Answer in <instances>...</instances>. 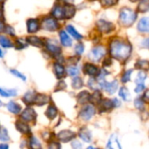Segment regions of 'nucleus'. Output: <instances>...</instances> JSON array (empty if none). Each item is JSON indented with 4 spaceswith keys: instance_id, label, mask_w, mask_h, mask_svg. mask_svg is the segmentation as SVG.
<instances>
[{
    "instance_id": "4468645a",
    "label": "nucleus",
    "mask_w": 149,
    "mask_h": 149,
    "mask_svg": "<svg viewBox=\"0 0 149 149\" xmlns=\"http://www.w3.org/2000/svg\"><path fill=\"white\" fill-rule=\"evenodd\" d=\"M138 30L141 32H149V17H143L140 20Z\"/></svg>"
},
{
    "instance_id": "39448f33",
    "label": "nucleus",
    "mask_w": 149,
    "mask_h": 149,
    "mask_svg": "<svg viewBox=\"0 0 149 149\" xmlns=\"http://www.w3.org/2000/svg\"><path fill=\"white\" fill-rule=\"evenodd\" d=\"M47 51L53 56L58 57L60 52H61V48L59 47V45H58L57 41L52 40V39H48L45 43Z\"/></svg>"
},
{
    "instance_id": "79ce46f5",
    "label": "nucleus",
    "mask_w": 149,
    "mask_h": 149,
    "mask_svg": "<svg viewBox=\"0 0 149 149\" xmlns=\"http://www.w3.org/2000/svg\"><path fill=\"white\" fill-rule=\"evenodd\" d=\"M134 106L137 109L139 110H143L144 109V102L141 99H137L134 101Z\"/></svg>"
},
{
    "instance_id": "6e6d98bb",
    "label": "nucleus",
    "mask_w": 149,
    "mask_h": 149,
    "mask_svg": "<svg viewBox=\"0 0 149 149\" xmlns=\"http://www.w3.org/2000/svg\"><path fill=\"white\" fill-rule=\"evenodd\" d=\"M4 28H5L4 24H3L2 21H0V32H1V31H4Z\"/></svg>"
},
{
    "instance_id": "ddd939ff",
    "label": "nucleus",
    "mask_w": 149,
    "mask_h": 149,
    "mask_svg": "<svg viewBox=\"0 0 149 149\" xmlns=\"http://www.w3.org/2000/svg\"><path fill=\"white\" fill-rule=\"evenodd\" d=\"M49 100H50V98L47 95L37 93L35 96V99H34V104L37 106H43V105H45L46 103H48Z\"/></svg>"
},
{
    "instance_id": "f704fd0d",
    "label": "nucleus",
    "mask_w": 149,
    "mask_h": 149,
    "mask_svg": "<svg viewBox=\"0 0 149 149\" xmlns=\"http://www.w3.org/2000/svg\"><path fill=\"white\" fill-rule=\"evenodd\" d=\"M120 96L124 100H126V101L128 100V99L130 98V96H129V92H128V90H127V87H124L123 86V87L120 88Z\"/></svg>"
},
{
    "instance_id": "ea45409f",
    "label": "nucleus",
    "mask_w": 149,
    "mask_h": 149,
    "mask_svg": "<svg viewBox=\"0 0 149 149\" xmlns=\"http://www.w3.org/2000/svg\"><path fill=\"white\" fill-rule=\"evenodd\" d=\"M146 77H147L146 72H139V73H138V76H137V79H136L135 82H136L137 84L144 83V80H145Z\"/></svg>"
},
{
    "instance_id": "e433bc0d",
    "label": "nucleus",
    "mask_w": 149,
    "mask_h": 149,
    "mask_svg": "<svg viewBox=\"0 0 149 149\" xmlns=\"http://www.w3.org/2000/svg\"><path fill=\"white\" fill-rule=\"evenodd\" d=\"M30 146L32 148H41V145H40L39 141L35 137H31V140H30Z\"/></svg>"
},
{
    "instance_id": "dca6fc26",
    "label": "nucleus",
    "mask_w": 149,
    "mask_h": 149,
    "mask_svg": "<svg viewBox=\"0 0 149 149\" xmlns=\"http://www.w3.org/2000/svg\"><path fill=\"white\" fill-rule=\"evenodd\" d=\"M75 7L72 4H65L64 6V15L65 18H72L75 14Z\"/></svg>"
},
{
    "instance_id": "864d4df0",
    "label": "nucleus",
    "mask_w": 149,
    "mask_h": 149,
    "mask_svg": "<svg viewBox=\"0 0 149 149\" xmlns=\"http://www.w3.org/2000/svg\"><path fill=\"white\" fill-rule=\"evenodd\" d=\"M113 106H114V107H119V106L120 105V101H119L117 99H114V100H113Z\"/></svg>"
},
{
    "instance_id": "b1692460",
    "label": "nucleus",
    "mask_w": 149,
    "mask_h": 149,
    "mask_svg": "<svg viewBox=\"0 0 149 149\" xmlns=\"http://www.w3.org/2000/svg\"><path fill=\"white\" fill-rule=\"evenodd\" d=\"M80 139L82 141H84L85 142H90L91 140H92V135H91V133L86 129V128H82L80 131H79V134Z\"/></svg>"
},
{
    "instance_id": "0eeeda50",
    "label": "nucleus",
    "mask_w": 149,
    "mask_h": 149,
    "mask_svg": "<svg viewBox=\"0 0 149 149\" xmlns=\"http://www.w3.org/2000/svg\"><path fill=\"white\" fill-rule=\"evenodd\" d=\"M106 54V50L103 46H96L90 52V58L93 61H99Z\"/></svg>"
},
{
    "instance_id": "e2e57ef3",
    "label": "nucleus",
    "mask_w": 149,
    "mask_h": 149,
    "mask_svg": "<svg viewBox=\"0 0 149 149\" xmlns=\"http://www.w3.org/2000/svg\"><path fill=\"white\" fill-rule=\"evenodd\" d=\"M2 106H3V103H2V102H1V101H0V107H2Z\"/></svg>"
},
{
    "instance_id": "423d86ee",
    "label": "nucleus",
    "mask_w": 149,
    "mask_h": 149,
    "mask_svg": "<svg viewBox=\"0 0 149 149\" xmlns=\"http://www.w3.org/2000/svg\"><path fill=\"white\" fill-rule=\"evenodd\" d=\"M95 113V108L92 105L86 106L79 113V117L83 120H89Z\"/></svg>"
},
{
    "instance_id": "f03ea898",
    "label": "nucleus",
    "mask_w": 149,
    "mask_h": 149,
    "mask_svg": "<svg viewBox=\"0 0 149 149\" xmlns=\"http://www.w3.org/2000/svg\"><path fill=\"white\" fill-rule=\"evenodd\" d=\"M136 19V13L129 9V8H123L120 12V22L121 24L125 26L132 25Z\"/></svg>"
},
{
    "instance_id": "f257e3e1",
    "label": "nucleus",
    "mask_w": 149,
    "mask_h": 149,
    "mask_svg": "<svg viewBox=\"0 0 149 149\" xmlns=\"http://www.w3.org/2000/svg\"><path fill=\"white\" fill-rule=\"evenodd\" d=\"M131 50L132 48L129 44L118 39H114L110 45L111 55L119 60L127 59L131 54Z\"/></svg>"
},
{
    "instance_id": "69168bd1",
    "label": "nucleus",
    "mask_w": 149,
    "mask_h": 149,
    "mask_svg": "<svg viewBox=\"0 0 149 149\" xmlns=\"http://www.w3.org/2000/svg\"><path fill=\"white\" fill-rule=\"evenodd\" d=\"M0 1H2V0H0Z\"/></svg>"
},
{
    "instance_id": "4be33fe9",
    "label": "nucleus",
    "mask_w": 149,
    "mask_h": 149,
    "mask_svg": "<svg viewBox=\"0 0 149 149\" xmlns=\"http://www.w3.org/2000/svg\"><path fill=\"white\" fill-rule=\"evenodd\" d=\"M54 71H55L56 77H57L58 79H62V78L65 76V71L64 66H63L61 64H59V63H56V64L54 65Z\"/></svg>"
},
{
    "instance_id": "4c0bfd02",
    "label": "nucleus",
    "mask_w": 149,
    "mask_h": 149,
    "mask_svg": "<svg viewBox=\"0 0 149 149\" xmlns=\"http://www.w3.org/2000/svg\"><path fill=\"white\" fill-rule=\"evenodd\" d=\"M101 4L104 7H110L118 3V0H100Z\"/></svg>"
},
{
    "instance_id": "f3484780",
    "label": "nucleus",
    "mask_w": 149,
    "mask_h": 149,
    "mask_svg": "<svg viewBox=\"0 0 149 149\" xmlns=\"http://www.w3.org/2000/svg\"><path fill=\"white\" fill-rule=\"evenodd\" d=\"M16 127H17V129L20 133H22V134H30V133H31V128H30V127H29L26 123H24V122H23V121H17V122H16Z\"/></svg>"
},
{
    "instance_id": "49530a36",
    "label": "nucleus",
    "mask_w": 149,
    "mask_h": 149,
    "mask_svg": "<svg viewBox=\"0 0 149 149\" xmlns=\"http://www.w3.org/2000/svg\"><path fill=\"white\" fill-rule=\"evenodd\" d=\"M4 30H5V32H6L7 34H10V35H11V36L15 35L14 29H13L11 26H10V25H7V26H5Z\"/></svg>"
},
{
    "instance_id": "13d9d810",
    "label": "nucleus",
    "mask_w": 149,
    "mask_h": 149,
    "mask_svg": "<svg viewBox=\"0 0 149 149\" xmlns=\"http://www.w3.org/2000/svg\"><path fill=\"white\" fill-rule=\"evenodd\" d=\"M8 146L7 145H0V149H7Z\"/></svg>"
},
{
    "instance_id": "8fccbe9b",
    "label": "nucleus",
    "mask_w": 149,
    "mask_h": 149,
    "mask_svg": "<svg viewBox=\"0 0 149 149\" xmlns=\"http://www.w3.org/2000/svg\"><path fill=\"white\" fill-rule=\"evenodd\" d=\"M72 148H81V144L79 142V141H73L72 143Z\"/></svg>"
},
{
    "instance_id": "a878e982",
    "label": "nucleus",
    "mask_w": 149,
    "mask_h": 149,
    "mask_svg": "<svg viewBox=\"0 0 149 149\" xmlns=\"http://www.w3.org/2000/svg\"><path fill=\"white\" fill-rule=\"evenodd\" d=\"M26 42L37 47H40L43 45V41L38 37H28L26 38Z\"/></svg>"
},
{
    "instance_id": "09e8293b",
    "label": "nucleus",
    "mask_w": 149,
    "mask_h": 149,
    "mask_svg": "<svg viewBox=\"0 0 149 149\" xmlns=\"http://www.w3.org/2000/svg\"><path fill=\"white\" fill-rule=\"evenodd\" d=\"M138 86H136V88L134 89V91L136 92V93H141V92H142L143 90H144V88H145V85H144V83H140V84H137Z\"/></svg>"
},
{
    "instance_id": "f8f14e48",
    "label": "nucleus",
    "mask_w": 149,
    "mask_h": 149,
    "mask_svg": "<svg viewBox=\"0 0 149 149\" xmlns=\"http://www.w3.org/2000/svg\"><path fill=\"white\" fill-rule=\"evenodd\" d=\"M39 29V23L38 19H34V18H31L27 21V30L28 32L30 33H33L38 31Z\"/></svg>"
},
{
    "instance_id": "a18cd8bd",
    "label": "nucleus",
    "mask_w": 149,
    "mask_h": 149,
    "mask_svg": "<svg viewBox=\"0 0 149 149\" xmlns=\"http://www.w3.org/2000/svg\"><path fill=\"white\" fill-rule=\"evenodd\" d=\"M10 72H11L13 75H15V76H17V77H18V78H20V79H22L24 81L26 80V77H25L24 75H23L21 72H17V70H10Z\"/></svg>"
},
{
    "instance_id": "0e129e2a",
    "label": "nucleus",
    "mask_w": 149,
    "mask_h": 149,
    "mask_svg": "<svg viewBox=\"0 0 149 149\" xmlns=\"http://www.w3.org/2000/svg\"><path fill=\"white\" fill-rule=\"evenodd\" d=\"M89 1H95V0H89Z\"/></svg>"
},
{
    "instance_id": "9b49d317",
    "label": "nucleus",
    "mask_w": 149,
    "mask_h": 149,
    "mask_svg": "<svg viewBox=\"0 0 149 149\" xmlns=\"http://www.w3.org/2000/svg\"><path fill=\"white\" fill-rule=\"evenodd\" d=\"M85 73L90 75V76H98V74L100 73V70L97 66H95L94 65H92V64H86L84 65V68H83Z\"/></svg>"
},
{
    "instance_id": "412c9836",
    "label": "nucleus",
    "mask_w": 149,
    "mask_h": 149,
    "mask_svg": "<svg viewBox=\"0 0 149 149\" xmlns=\"http://www.w3.org/2000/svg\"><path fill=\"white\" fill-rule=\"evenodd\" d=\"M100 104V112H106L108 110H111L113 107H114L113 100H101Z\"/></svg>"
},
{
    "instance_id": "c756f323",
    "label": "nucleus",
    "mask_w": 149,
    "mask_h": 149,
    "mask_svg": "<svg viewBox=\"0 0 149 149\" xmlns=\"http://www.w3.org/2000/svg\"><path fill=\"white\" fill-rule=\"evenodd\" d=\"M57 113H58V111H57V108L54 107V106H50L48 108H47V111L45 113L46 116L50 119V120H53L56 116H57Z\"/></svg>"
},
{
    "instance_id": "c03bdc74",
    "label": "nucleus",
    "mask_w": 149,
    "mask_h": 149,
    "mask_svg": "<svg viewBox=\"0 0 149 149\" xmlns=\"http://www.w3.org/2000/svg\"><path fill=\"white\" fill-rule=\"evenodd\" d=\"M84 49H85V47H84L83 44H78L75 46V52L78 55H81L84 52Z\"/></svg>"
},
{
    "instance_id": "6e6552de",
    "label": "nucleus",
    "mask_w": 149,
    "mask_h": 149,
    "mask_svg": "<svg viewBox=\"0 0 149 149\" xmlns=\"http://www.w3.org/2000/svg\"><path fill=\"white\" fill-rule=\"evenodd\" d=\"M36 112L31 107H27L21 113V119L26 122L33 121L36 119Z\"/></svg>"
},
{
    "instance_id": "052dcab7",
    "label": "nucleus",
    "mask_w": 149,
    "mask_h": 149,
    "mask_svg": "<svg viewBox=\"0 0 149 149\" xmlns=\"http://www.w3.org/2000/svg\"><path fill=\"white\" fill-rule=\"evenodd\" d=\"M0 57H3V52H2L1 49H0Z\"/></svg>"
},
{
    "instance_id": "5701e85b",
    "label": "nucleus",
    "mask_w": 149,
    "mask_h": 149,
    "mask_svg": "<svg viewBox=\"0 0 149 149\" xmlns=\"http://www.w3.org/2000/svg\"><path fill=\"white\" fill-rule=\"evenodd\" d=\"M7 108L10 113H12L14 114H18L21 112L20 105H18L17 103H15L13 101H10L7 104Z\"/></svg>"
},
{
    "instance_id": "37998d69",
    "label": "nucleus",
    "mask_w": 149,
    "mask_h": 149,
    "mask_svg": "<svg viewBox=\"0 0 149 149\" xmlns=\"http://www.w3.org/2000/svg\"><path fill=\"white\" fill-rule=\"evenodd\" d=\"M26 43H24L22 39H17L16 40V48L17 49H23L26 46Z\"/></svg>"
},
{
    "instance_id": "de8ad7c7",
    "label": "nucleus",
    "mask_w": 149,
    "mask_h": 149,
    "mask_svg": "<svg viewBox=\"0 0 149 149\" xmlns=\"http://www.w3.org/2000/svg\"><path fill=\"white\" fill-rule=\"evenodd\" d=\"M65 87H66L65 83L64 81H59L58 84V86H57V87H56V89H55V91L63 90V89H65Z\"/></svg>"
},
{
    "instance_id": "2f4dec72",
    "label": "nucleus",
    "mask_w": 149,
    "mask_h": 149,
    "mask_svg": "<svg viewBox=\"0 0 149 149\" xmlns=\"http://www.w3.org/2000/svg\"><path fill=\"white\" fill-rule=\"evenodd\" d=\"M0 95L3 97H11L17 95V91L15 90H3L0 88Z\"/></svg>"
},
{
    "instance_id": "3c124183",
    "label": "nucleus",
    "mask_w": 149,
    "mask_h": 149,
    "mask_svg": "<svg viewBox=\"0 0 149 149\" xmlns=\"http://www.w3.org/2000/svg\"><path fill=\"white\" fill-rule=\"evenodd\" d=\"M111 63H112L111 58H106V59H105V61L103 62V65H104L105 66H108V65H111Z\"/></svg>"
},
{
    "instance_id": "58836bf2",
    "label": "nucleus",
    "mask_w": 149,
    "mask_h": 149,
    "mask_svg": "<svg viewBox=\"0 0 149 149\" xmlns=\"http://www.w3.org/2000/svg\"><path fill=\"white\" fill-rule=\"evenodd\" d=\"M132 70H128L127 72H124V74L122 75V78H121V81L123 83H127V81L130 80V77H131V74H132Z\"/></svg>"
},
{
    "instance_id": "20e7f679",
    "label": "nucleus",
    "mask_w": 149,
    "mask_h": 149,
    "mask_svg": "<svg viewBox=\"0 0 149 149\" xmlns=\"http://www.w3.org/2000/svg\"><path fill=\"white\" fill-rule=\"evenodd\" d=\"M99 86L100 88L104 89L106 92H107L110 94H113L116 92V90L118 89V82L116 80H113V82L107 83L104 79H102V80H100Z\"/></svg>"
},
{
    "instance_id": "7ed1b4c3",
    "label": "nucleus",
    "mask_w": 149,
    "mask_h": 149,
    "mask_svg": "<svg viewBox=\"0 0 149 149\" xmlns=\"http://www.w3.org/2000/svg\"><path fill=\"white\" fill-rule=\"evenodd\" d=\"M58 28V24L56 18L45 17L42 21V29L49 31H54Z\"/></svg>"
},
{
    "instance_id": "bf43d9fd",
    "label": "nucleus",
    "mask_w": 149,
    "mask_h": 149,
    "mask_svg": "<svg viewBox=\"0 0 149 149\" xmlns=\"http://www.w3.org/2000/svg\"><path fill=\"white\" fill-rule=\"evenodd\" d=\"M2 13H3V10H2V7H0V17H1L2 15H3Z\"/></svg>"
},
{
    "instance_id": "9d476101",
    "label": "nucleus",
    "mask_w": 149,
    "mask_h": 149,
    "mask_svg": "<svg viewBox=\"0 0 149 149\" xmlns=\"http://www.w3.org/2000/svg\"><path fill=\"white\" fill-rule=\"evenodd\" d=\"M97 26H98V29L101 32H105V33H107V32L112 31L113 30V28H114V26L113 25L112 23L107 22L105 20H100V21H98Z\"/></svg>"
},
{
    "instance_id": "a211bd4d",
    "label": "nucleus",
    "mask_w": 149,
    "mask_h": 149,
    "mask_svg": "<svg viewBox=\"0 0 149 149\" xmlns=\"http://www.w3.org/2000/svg\"><path fill=\"white\" fill-rule=\"evenodd\" d=\"M52 16L56 18V19H62L65 17V15H64V7H61L59 5H56L52 11Z\"/></svg>"
},
{
    "instance_id": "473e14b6",
    "label": "nucleus",
    "mask_w": 149,
    "mask_h": 149,
    "mask_svg": "<svg viewBox=\"0 0 149 149\" xmlns=\"http://www.w3.org/2000/svg\"><path fill=\"white\" fill-rule=\"evenodd\" d=\"M0 45L5 48L12 47V43L10 42V40L7 38L3 37V36H0Z\"/></svg>"
},
{
    "instance_id": "aec40b11",
    "label": "nucleus",
    "mask_w": 149,
    "mask_h": 149,
    "mask_svg": "<svg viewBox=\"0 0 149 149\" xmlns=\"http://www.w3.org/2000/svg\"><path fill=\"white\" fill-rule=\"evenodd\" d=\"M59 36H60L61 44L64 46H71L72 45V39L70 38V37L67 35V33L65 31H61L59 32Z\"/></svg>"
},
{
    "instance_id": "2eb2a0df",
    "label": "nucleus",
    "mask_w": 149,
    "mask_h": 149,
    "mask_svg": "<svg viewBox=\"0 0 149 149\" xmlns=\"http://www.w3.org/2000/svg\"><path fill=\"white\" fill-rule=\"evenodd\" d=\"M107 148L112 149L121 148V146L120 145V142H119V141H118V138H117L116 134H113V135L110 137V139H109V141H108V142H107Z\"/></svg>"
},
{
    "instance_id": "393cba45",
    "label": "nucleus",
    "mask_w": 149,
    "mask_h": 149,
    "mask_svg": "<svg viewBox=\"0 0 149 149\" xmlns=\"http://www.w3.org/2000/svg\"><path fill=\"white\" fill-rule=\"evenodd\" d=\"M89 98H90V94L87 91H84V92H81L77 99H78V102L79 104H86L87 101H89Z\"/></svg>"
},
{
    "instance_id": "1a4fd4ad",
    "label": "nucleus",
    "mask_w": 149,
    "mask_h": 149,
    "mask_svg": "<svg viewBox=\"0 0 149 149\" xmlns=\"http://www.w3.org/2000/svg\"><path fill=\"white\" fill-rule=\"evenodd\" d=\"M74 137H75V133H73V132H72L70 130L61 131L58 134V140L60 141H62V142H68V141H72Z\"/></svg>"
},
{
    "instance_id": "a19ab883",
    "label": "nucleus",
    "mask_w": 149,
    "mask_h": 149,
    "mask_svg": "<svg viewBox=\"0 0 149 149\" xmlns=\"http://www.w3.org/2000/svg\"><path fill=\"white\" fill-rule=\"evenodd\" d=\"M67 72L70 76H77L79 74V69L75 66H70L67 68Z\"/></svg>"
},
{
    "instance_id": "c85d7f7f",
    "label": "nucleus",
    "mask_w": 149,
    "mask_h": 149,
    "mask_svg": "<svg viewBox=\"0 0 149 149\" xmlns=\"http://www.w3.org/2000/svg\"><path fill=\"white\" fill-rule=\"evenodd\" d=\"M135 67L137 69H141L143 71H147L149 70V62L147 60H143V59H140L136 62L135 64Z\"/></svg>"
},
{
    "instance_id": "603ef678",
    "label": "nucleus",
    "mask_w": 149,
    "mask_h": 149,
    "mask_svg": "<svg viewBox=\"0 0 149 149\" xmlns=\"http://www.w3.org/2000/svg\"><path fill=\"white\" fill-rule=\"evenodd\" d=\"M142 45H143L144 47H147V48H148L149 49V38H146L145 40H143Z\"/></svg>"
},
{
    "instance_id": "7c9ffc66",
    "label": "nucleus",
    "mask_w": 149,
    "mask_h": 149,
    "mask_svg": "<svg viewBox=\"0 0 149 149\" xmlns=\"http://www.w3.org/2000/svg\"><path fill=\"white\" fill-rule=\"evenodd\" d=\"M138 10L141 12H147L149 10V0H142L139 6H138Z\"/></svg>"
},
{
    "instance_id": "c9c22d12",
    "label": "nucleus",
    "mask_w": 149,
    "mask_h": 149,
    "mask_svg": "<svg viewBox=\"0 0 149 149\" xmlns=\"http://www.w3.org/2000/svg\"><path fill=\"white\" fill-rule=\"evenodd\" d=\"M0 140L2 141H8L10 140V137L8 135V132L5 128L0 129Z\"/></svg>"
},
{
    "instance_id": "4d7b16f0",
    "label": "nucleus",
    "mask_w": 149,
    "mask_h": 149,
    "mask_svg": "<svg viewBox=\"0 0 149 149\" xmlns=\"http://www.w3.org/2000/svg\"><path fill=\"white\" fill-rule=\"evenodd\" d=\"M49 148H60V146H59V145L53 144V145H49Z\"/></svg>"
},
{
    "instance_id": "bb28decb",
    "label": "nucleus",
    "mask_w": 149,
    "mask_h": 149,
    "mask_svg": "<svg viewBox=\"0 0 149 149\" xmlns=\"http://www.w3.org/2000/svg\"><path fill=\"white\" fill-rule=\"evenodd\" d=\"M102 100V95L100 92L96 91L94 92V93H93L92 95H90L89 98V101H91L93 104H100Z\"/></svg>"
},
{
    "instance_id": "72a5a7b5",
    "label": "nucleus",
    "mask_w": 149,
    "mask_h": 149,
    "mask_svg": "<svg viewBox=\"0 0 149 149\" xmlns=\"http://www.w3.org/2000/svg\"><path fill=\"white\" fill-rule=\"evenodd\" d=\"M72 86L73 88L75 89H79L83 86V81L79 77H76L72 79Z\"/></svg>"
},
{
    "instance_id": "5fc2aeb1",
    "label": "nucleus",
    "mask_w": 149,
    "mask_h": 149,
    "mask_svg": "<svg viewBox=\"0 0 149 149\" xmlns=\"http://www.w3.org/2000/svg\"><path fill=\"white\" fill-rule=\"evenodd\" d=\"M143 99H144V100H149V90L146 91V93H144Z\"/></svg>"
},
{
    "instance_id": "cd10ccee",
    "label": "nucleus",
    "mask_w": 149,
    "mask_h": 149,
    "mask_svg": "<svg viewBox=\"0 0 149 149\" xmlns=\"http://www.w3.org/2000/svg\"><path fill=\"white\" fill-rule=\"evenodd\" d=\"M66 30H67V31L70 33V35H71L72 37H73L75 39L80 40V39L82 38V35H80V34L75 30V28H74L73 26H72V25H67V26H66Z\"/></svg>"
},
{
    "instance_id": "6ab92c4d",
    "label": "nucleus",
    "mask_w": 149,
    "mask_h": 149,
    "mask_svg": "<svg viewBox=\"0 0 149 149\" xmlns=\"http://www.w3.org/2000/svg\"><path fill=\"white\" fill-rule=\"evenodd\" d=\"M36 93L33 92V91H29L25 93V95L24 96L23 98V100L24 102L26 104V105H31V104H34V99H35V96H36Z\"/></svg>"
},
{
    "instance_id": "680f3d73",
    "label": "nucleus",
    "mask_w": 149,
    "mask_h": 149,
    "mask_svg": "<svg viewBox=\"0 0 149 149\" xmlns=\"http://www.w3.org/2000/svg\"><path fill=\"white\" fill-rule=\"evenodd\" d=\"M131 2H137V1H140V0H130Z\"/></svg>"
}]
</instances>
